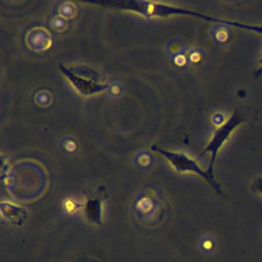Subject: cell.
<instances>
[{
	"mask_svg": "<svg viewBox=\"0 0 262 262\" xmlns=\"http://www.w3.org/2000/svg\"><path fill=\"white\" fill-rule=\"evenodd\" d=\"M96 4L99 5H105V6H112L115 8H119L122 10H128V11H133L136 13H139L143 15L144 17L150 18V17H166L169 15H190V16H196L202 19L206 20H211V21H216L220 24H225L229 26H233L239 29H246L247 25L244 23L239 21H232V20H225V19H220L211 15L203 14L198 11H193L190 9L182 8V7H177V6H172L168 4H163V3H157V2H151V1H134V0H129V1H103V2H96Z\"/></svg>",
	"mask_w": 262,
	"mask_h": 262,
	"instance_id": "6da1fadb",
	"label": "cell"
},
{
	"mask_svg": "<svg viewBox=\"0 0 262 262\" xmlns=\"http://www.w3.org/2000/svg\"><path fill=\"white\" fill-rule=\"evenodd\" d=\"M244 122V117L242 114L237 113V112H233L230 117L223 122L213 133L209 143L207 144V146L204 148V150L200 154L199 158L203 157L205 154L210 152L211 154V160H210V164L208 166L207 172L211 175H213V167H214V163L216 161L217 158V154L219 151V149L222 147V145L227 141V139L229 138V136L231 135V133L233 132V130L241 125Z\"/></svg>",
	"mask_w": 262,
	"mask_h": 262,
	"instance_id": "7a4b0ae2",
	"label": "cell"
},
{
	"mask_svg": "<svg viewBox=\"0 0 262 262\" xmlns=\"http://www.w3.org/2000/svg\"><path fill=\"white\" fill-rule=\"evenodd\" d=\"M151 150L157 151L159 154H161L164 158H166L170 164L172 165V167L175 169L176 172L178 173H183L186 171L189 172H193L198 175H200L201 177H203L217 192H219L221 194V190H220V185L219 183L215 180L214 175H211L207 172V170H203L194 160H191L189 157H187L186 155H184L183 152H176V151H170V150H166L163 149L159 146H157L156 144H152L150 146Z\"/></svg>",
	"mask_w": 262,
	"mask_h": 262,
	"instance_id": "3957f363",
	"label": "cell"
},
{
	"mask_svg": "<svg viewBox=\"0 0 262 262\" xmlns=\"http://www.w3.org/2000/svg\"><path fill=\"white\" fill-rule=\"evenodd\" d=\"M60 72L64 77L69 79L71 84L75 87V89L82 95H91L95 93H99L108 88V84L99 81L97 78V74L91 72L90 75H86L87 68L80 67L82 73L78 69H69L66 68L62 63L58 66Z\"/></svg>",
	"mask_w": 262,
	"mask_h": 262,
	"instance_id": "277c9868",
	"label": "cell"
},
{
	"mask_svg": "<svg viewBox=\"0 0 262 262\" xmlns=\"http://www.w3.org/2000/svg\"><path fill=\"white\" fill-rule=\"evenodd\" d=\"M106 198H107V194L103 186H100L96 190V192L88 196L85 204L84 213L86 218L89 220V222L102 225V220H101L102 203Z\"/></svg>",
	"mask_w": 262,
	"mask_h": 262,
	"instance_id": "5b68a950",
	"label": "cell"
},
{
	"mask_svg": "<svg viewBox=\"0 0 262 262\" xmlns=\"http://www.w3.org/2000/svg\"><path fill=\"white\" fill-rule=\"evenodd\" d=\"M1 211L4 217L10 220V222L17 225L20 224L27 216V212L24 209L19 207H15L14 205L8 204V203L1 204Z\"/></svg>",
	"mask_w": 262,
	"mask_h": 262,
	"instance_id": "8992f818",
	"label": "cell"
},
{
	"mask_svg": "<svg viewBox=\"0 0 262 262\" xmlns=\"http://www.w3.org/2000/svg\"><path fill=\"white\" fill-rule=\"evenodd\" d=\"M251 189L257 193L262 195V177H256L251 183Z\"/></svg>",
	"mask_w": 262,
	"mask_h": 262,
	"instance_id": "52a82bcc",
	"label": "cell"
},
{
	"mask_svg": "<svg viewBox=\"0 0 262 262\" xmlns=\"http://www.w3.org/2000/svg\"><path fill=\"white\" fill-rule=\"evenodd\" d=\"M262 76V56L260 58V61H259V64H258V68L255 70L254 72V77L255 78H259Z\"/></svg>",
	"mask_w": 262,
	"mask_h": 262,
	"instance_id": "ba28073f",
	"label": "cell"
}]
</instances>
